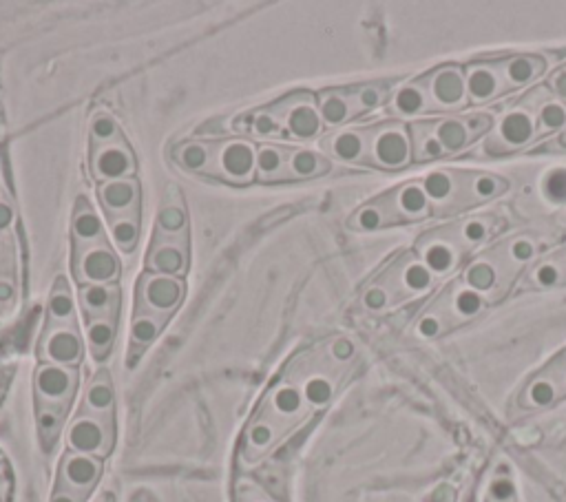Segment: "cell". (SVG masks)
Returning <instances> with one entry per match:
<instances>
[{
	"label": "cell",
	"instance_id": "cell-46",
	"mask_svg": "<svg viewBox=\"0 0 566 502\" xmlns=\"http://www.w3.org/2000/svg\"><path fill=\"white\" fill-rule=\"evenodd\" d=\"M418 332H421V337L432 339L440 332V321L436 317H425L421 323H418Z\"/></svg>",
	"mask_w": 566,
	"mask_h": 502
},
{
	"label": "cell",
	"instance_id": "cell-19",
	"mask_svg": "<svg viewBox=\"0 0 566 502\" xmlns=\"http://www.w3.org/2000/svg\"><path fill=\"white\" fill-rule=\"evenodd\" d=\"M47 319L51 326H78L76 297L65 277H58L47 301Z\"/></svg>",
	"mask_w": 566,
	"mask_h": 502
},
{
	"label": "cell",
	"instance_id": "cell-41",
	"mask_svg": "<svg viewBox=\"0 0 566 502\" xmlns=\"http://www.w3.org/2000/svg\"><path fill=\"white\" fill-rule=\"evenodd\" d=\"M540 122H542V127L549 131L560 129L566 122V109L560 107V104H547V107H544L540 113Z\"/></svg>",
	"mask_w": 566,
	"mask_h": 502
},
{
	"label": "cell",
	"instance_id": "cell-17",
	"mask_svg": "<svg viewBox=\"0 0 566 502\" xmlns=\"http://www.w3.org/2000/svg\"><path fill=\"white\" fill-rule=\"evenodd\" d=\"M80 410L104 418H115V388L107 370H100L91 376L85 396H82Z\"/></svg>",
	"mask_w": 566,
	"mask_h": 502
},
{
	"label": "cell",
	"instance_id": "cell-25",
	"mask_svg": "<svg viewBox=\"0 0 566 502\" xmlns=\"http://www.w3.org/2000/svg\"><path fill=\"white\" fill-rule=\"evenodd\" d=\"M122 138V131L118 127V122H115L113 115L109 113H96L91 118V144L93 149H100V146H107L113 142H120Z\"/></svg>",
	"mask_w": 566,
	"mask_h": 502
},
{
	"label": "cell",
	"instance_id": "cell-24",
	"mask_svg": "<svg viewBox=\"0 0 566 502\" xmlns=\"http://www.w3.org/2000/svg\"><path fill=\"white\" fill-rule=\"evenodd\" d=\"M326 149L343 162H356L363 158L365 153V140L361 133L356 131H341L337 135H332L330 140H326Z\"/></svg>",
	"mask_w": 566,
	"mask_h": 502
},
{
	"label": "cell",
	"instance_id": "cell-30",
	"mask_svg": "<svg viewBox=\"0 0 566 502\" xmlns=\"http://www.w3.org/2000/svg\"><path fill=\"white\" fill-rule=\"evenodd\" d=\"M467 85H469L471 96H474L476 100H485L496 93V76L487 69H476L469 76Z\"/></svg>",
	"mask_w": 566,
	"mask_h": 502
},
{
	"label": "cell",
	"instance_id": "cell-38",
	"mask_svg": "<svg viewBox=\"0 0 566 502\" xmlns=\"http://www.w3.org/2000/svg\"><path fill=\"white\" fill-rule=\"evenodd\" d=\"M467 281H469L471 288L489 290L491 286H494L496 273H494V268H491L489 264H476V266H471L469 275H467Z\"/></svg>",
	"mask_w": 566,
	"mask_h": 502
},
{
	"label": "cell",
	"instance_id": "cell-43",
	"mask_svg": "<svg viewBox=\"0 0 566 502\" xmlns=\"http://www.w3.org/2000/svg\"><path fill=\"white\" fill-rule=\"evenodd\" d=\"M359 102L363 111H370L381 104V89L379 87H359Z\"/></svg>",
	"mask_w": 566,
	"mask_h": 502
},
{
	"label": "cell",
	"instance_id": "cell-7",
	"mask_svg": "<svg viewBox=\"0 0 566 502\" xmlns=\"http://www.w3.org/2000/svg\"><path fill=\"white\" fill-rule=\"evenodd\" d=\"M69 452L104 460L115 447V418L78 412L67 430Z\"/></svg>",
	"mask_w": 566,
	"mask_h": 502
},
{
	"label": "cell",
	"instance_id": "cell-13",
	"mask_svg": "<svg viewBox=\"0 0 566 502\" xmlns=\"http://www.w3.org/2000/svg\"><path fill=\"white\" fill-rule=\"evenodd\" d=\"M98 200L109 219L124 215H140V184L131 180L104 182L98 186Z\"/></svg>",
	"mask_w": 566,
	"mask_h": 502
},
{
	"label": "cell",
	"instance_id": "cell-52",
	"mask_svg": "<svg viewBox=\"0 0 566 502\" xmlns=\"http://www.w3.org/2000/svg\"><path fill=\"white\" fill-rule=\"evenodd\" d=\"M425 155L427 158H438V155H443V144L438 142V138L425 142Z\"/></svg>",
	"mask_w": 566,
	"mask_h": 502
},
{
	"label": "cell",
	"instance_id": "cell-26",
	"mask_svg": "<svg viewBox=\"0 0 566 502\" xmlns=\"http://www.w3.org/2000/svg\"><path fill=\"white\" fill-rule=\"evenodd\" d=\"M485 502H518V489L516 483L511 480L509 465H498L496 476L487 487Z\"/></svg>",
	"mask_w": 566,
	"mask_h": 502
},
{
	"label": "cell",
	"instance_id": "cell-9",
	"mask_svg": "<svg viewBox=\"0 0 566 502\" xmlns=\"http://www.w3.org/2000/svg\"><path fill=\"white\" fill-rule=\"evenodd\" d=\"M85 343L87 341L78 326H51V323H47L38 343L40 363L80 368L82 359H85Z\"/></svg>",
	"mask_w": 566,
	"mask_h": 502
},
{
	"label": "cell",
	"instance_id": "cell-40",
	"mask_svg": "<svg viewBox=\"0 0 566 502\" xmlns=\"http://www.w3.org/2000/svg\"><path fill=\"white\" fill-rule=\"evenodd\" d=\"M405 286L410 290H425L429 284H432V275H429V270L425 266H410L405 270Z\"/></svg>",
	"mask_w": 566,
	"mask_h": 502
},
{
	"label": "cell",
	"instance_id": "cell-21",
	"mask_svg": "<svg viewBox=\"0 0 566 502\" xmlns=\"http://www.w3.org/2000/svg\"><path fill=\"white\" fill-rule=\"evenodd\" d=\"M374 158L383 166H401L410 158V142L401 131H383L374 140Z\"/></svg>",
	"mask_w": 566,
	"mask_h": 502
},
{
	"label": "cell",
	"instance_id": "cell-14",
	"mask_svg": "<svg viewBox=\"0 0 566 502\" xmlns=\"http://www.w3.org/2000/svg\"><path fill=\"white\" fill-rule=\"evenodd\" d=\"M122 306V292L118 284L80 286V310L87 321L109 319L118 321Z\"/></svg>",
	"mask_w": 566,
	"mask_h": 502
},
{
	"label": "cell",
	"instance_id": "cell-2",
	"mask_svg": "<svg viewBox=\"0 0 566 502\" xmlns=\"http://www.w3.org/2000/svg\"><path fill=\"white\" fill-rule=\"evenodd\" d=\"M171 155L180 169L217 182L246 186L257 180V146L246 138L186 140Z\"/></svg>",
	"mask_w": 566,
	"mask_h": 502
},
{
	"label": "cell",
	"instance_id": "cell-44",
	"mask_svg": "<svg viewBox=\"0 0 566 502\" xmlns=\"http://www.w3.org/2000/svg\"><path fill=\"white\" fill-rule=\"evenodd\" d=\"M474 191L478 197H491L502 191V182L494 180V177H478L474 184Z\"/></svg>",
	"mask_w": 566,
	"mask_h": 502
},
{
	"label": "cell",
	"instance_id": "cell-32",
	"mask_svg": "<svg viewBox=\"0 0 566 502\" xmlns=\"http://www.w3.org/2000/svg\"><path fill=\"white\" fill-rule=\"evenodd\" d=\"M452 261H454V255L447 246L434 244L427 248V253H425L427 270H434V273H445V270H449V266H452Z\"/></svg>",
	"mask_w": 566,
	"mask_h": 502
},
{
	"label": "cell",
	"instance_id": "cell-23",
	"mask_svg": "<svg viewBox=\"0 0 566 502\" xmlns=\"http://www.w3.org/2000/svg\"><path fill=\"white\" fill-rule=\"evenodd\" d=\"M111 224V237H113V244L115 248L120 250V253L129 255L135 250L140 242V235H142V226H140V215H124V217H113L109 219Z\"/></svg>",
	"mask_w": 566,
	"mask_h": 502
},
{
	"label": "cell",
	"instance_id": "cell-33",
	"mask_svg": "<svg viewBox=\"0 0 566 502\" xmlns=\"http://www.w3.org/2000/svg\"><path fill=\"white\" fill-rule=\"evenodd\" d=\"M423 104H425V98H423V93L418 91L416 87H405L398 91V96H396V109L401 111V113H407V115H414L423 109Z\"/></svg>",
	"mask_w": 566,
	"mask_h": 502
},
{
	"label": "cell",
	"instance_id": "cell-8",
	"mask_svg": "<svg viewBox=\"0 0 566 502\" xmlns=\"http://www.w3.org/2000/svg\"><path fill=\"white\" fill-rule=\"evenodd\" d=\"M184 292L186 286L182 277L144 273L135 290V312L171 319L173 312L180 308Z\"/></svg>",
	"mask_w": 566,
	"mask_h": 502
},
{
	"label": "cell",
	"instance_id": "cell-49",
	"mask_svg": "<svg viewBox=\"0 0 566 502\" xmlns=\"http://www.w3.org/2000/svg\"><path fill=\"white\" fill-rule=\"evenodd\" d=\"M511 255L516 257L518 261H527V259H531V257H533V246H531V242H524V239H520V242L513 244V248H511Z\"/></svg>",
	"mask_w": 566,
	"mask_h": 502
},
{
	"label": "cell",
	"instance_id": "cell-29",
	"mask_svg": "<svg viewBox=\"0 0 566 502\" xmlns=\"http://www.w3.org/2000/svg\"><path fill=\"white\" fill-rule=\"evenodd\" d=\"M438 142L443 144V149L447 151H458L463 149L467 142V129L463 122L458 120H447L438 127Z\"/></svg>",
	"mask_w": 566,
	"mask_h": 502
},
{
	"label": "cell",
	"instance_id": "cell-50",
	"mask_svg": "<svg viewBox=\"0 0 566 502\" xmlns=\"http://www.w3.org/2000/svg\"><path fill=\"white\" fill-rule=\"evenodd\" d=\"M12 222H14L12 208H9L5 202H0V233L12 226Z\"/></svg>",
	"mask_w": 566,
	"mask_h": 502
},
{
	"label": "cell",
	"instance_id": "cell-48",
	"mask_svg": "<svg viewBox=\"0 0 566 502\" xmlns=\"http://www.w3.org/2000/svg\"><path fill=\"white\" fill-rule=\"evenodd\" d=\"M463 233H465V239H469V242H480V239L487 235V228H485V224H480V222H469Z\"/></svg>",
	"mask_w": 566,
	"mask_h": 502
},
{
	"label": "cell",
	"instance_id": "cell-18",
	"mask_svg": "<svg viewBox=\"0 0 566 502\" xmlns=\"http://www.w3.org/2000/svg\"><path fill=\"white\" fill-rule=\"evenodd\" d=\"M230 131L253 135V138H261V140L286 138V133H283L281 124L277 122L275 115H272L266 107L248 111L244 115H237V118H233V122H230Z\"/></svg>",
	"mask_w": 566,
	"mask_h": 502
},
{
	"label": "cell",
	"instance_id": "cell-22",
	"mask_svg": "<svg viewBox=\"0 0 566 502\" xmlns=\"http://www.w3.org/2000/svg\"><path fill=\"white\" fill-rule=\"evenodd\" d=\"M157 233L164 237H186L188 233V215L184 204L177 202H166L160 206V213H157Z\"/></svg>",
	"mask_w": 566,
	"mask_h": 502
},
{
	"label": "cell",
	"instance_id": "cell-42",
	"mask_svg": "<svg viewBox=\"0 0 566 502\" xmlns=\"http://www.w3.org/2000/svg\"><path fill=\"white\" fill-rule=\"evenodd\" d=\"M480 306H482L480 295H476V292H471V290L460 292L458 299H456V308H458L460 315H465V317L476 315V312L480 310Z\"/></svg>",
	"mask_w": 566,
	"mask_h": 502
},
{
	"label": "cell",
	"instance_id": "cell-56",
	"mask_svg": "<svg viewBox=\"0 0 566 502\" xmlns=\"http://www.w3.org/2000/svg\"><path fill=\"white\" fill-rule=\"evenodd\" d=\"M91 502H115V498L111 494H100L98 498H93Z\"/></svg>",
	"mask_w": 566,
	"mask_h": 502
},
{
	"label": "cell",
	"instance_id": "cell-35",
	"mask_svg": "<svg viewBox=\"0 0 566 502\" xmlns=\"http://www.w3.org/2000/svg\"><path fill=\"white\" fill-rule=\"evenodd\" d=\"M544 193H547L549 200L555 204L566 202V169L553 171L547 177V182H544Z\"/></svg>",
	"mask_w": 566,
	"mask_h": 502
},
{
	"label": "cell",
	"instance_id": "cell-28",
	"mask_svg": "<svg viewBox=\"0 0 566 502\" xmlns=\"http://www.w3.org/2000/svg\"><path fill=\"white\" fill-rule=\"evenodd\" d=\"M434 93H436V98L445 104H454V102L463 100L465 85H463V78H460V73L456 69H445L434 82Z\"/></svg>",
	"mask_w": 566,
	"mask_h": 502
},
{
	"label": "cell",
	"instance_id": "cell-51",
	"mask_svg": "<svg viewBox=\"0 0 566 502\" xmlns=\"http://www.w3.org/2000/svg\"><path fill=\"white\" fill-rule=\"evenodd\" d=\"M14 299V286L9 284V281H0V306H5V303H9Z\"/></svg>",
	"mask_w": 566,
	"mask_h": 502
},
{
	"label": "cell",
	"instance_id": "cell-55",
	"mask_svg": "<svg viewBox=\"0 0 566 502\" xmlns=\"http://www.w3.org/2000/svg\"><path fill=\"white\" fill-rule=\"evenodd\" d=\"M0 502H9V480L0 474Z\"/></svg>",
	"mask_w": 566,
	"mask_h": 502
},
{
	"label": "cell",
	"instance_id": "cell-10",
	"mask_svg": "<svg viewBox=\"0 0 566 502\" xmlns=\"http://www.w3.org/2000/svg\"><path fill=\"white\" fill-rule=\"evenodd\" d=\"M120 273V259L111 244L73 250V275L80 286L115 284Z\"/></svg>",
	"mask_w": 566,
	"mask_h": 502
},
{
	"label": "cell",
	"instance_id": "cell-15",
	"mask_svg": "<svg viewBox=\"0 0 566 502\" xmlns=\"http://www.w3.org/2000/svg\"><path fill=\"white\" fill-rule=\"evenodd\" d=\"M169 319L146 315V312H133L131 330H129V350H127V368L133 370L140 363L144 352L160 337Z\"/></svg>",
	"mask_w": 566,
	"mask_h": 502
},
{
	"label": "cell",
	"instance_id": "cell-11",
	"mask_svg": "<svg viewBox=\"0 0 566 502\" xmlns=\"http://www.w3.org/2000/svg\"><path fill=\"white\" fill-rule=\"evenodd\" d=\"M89 164L93 177L100 180V184L115 180H131L135 175V169H138L135 155L124 140L100 146V149H93Z\"/></svg>",
	"mask_w": 566,
	"mask_h": 502
},
{
	"label": "cell",
	"instance_id": "cell-3",
	"mask_svg": "<svg viewBox=\"0 0 566 502\" xmlns=\"http://www.w3.org/2000/svg\"><path fill=\"white\" fill-rule=\"evenodd\" d=\"M80 385L78 368L40 363L34 374V405L38 441L45 454L56 449L62 430H65L71 405L76 401Z\"/></svg>",
	"mask_w": 566,
	"mask_h": 502
},
{
	"label": "cell",
	"instance_id": "cell-53",
	"mask_svg": "<svg viewBox=\"0 0 566 502\" xmlns=\"http://www.w3.org/2000/svg\"><path fill=\"white\" fill-rule=\"evenodd\" d=\"M469 127L474 129V131H487L489 129V120L485 118V115H480V118H471Z\"/></svg>",
	"mask_w": 566,
	"mask_h": 502
},
{
	"label": "cell",
	"instance_id": "cell-36",
	"mask_svg": "<svg viewBox=\"0 0 566 502\" xmlns=\"http://www.w3.org/2000/svg\"><path fill=\"white\" fill-rule=\"evenodd\" d=\"M425 206H427V195H425L423 188H418V186H407V188H403V193H401V208H403L405 213L416 215V213H421Z\"/></svg>",
	"mask_w": 566,
	"mask_h": 502
},
{
	"label": "cell",
	"instance_id": "cell-4",
	"mask_svg": "<svg viewBox=\"0 0 566 502\" xmlns=\"http://www.w3.org/2000/svg\"><path fill=\"white\" fill-rule=\"evenodd\" d=\"M328 169V160L310 149L275 142L257 146V180L264 184L310 180V177L323 175Z\"/></svg>",
	"mask_w": 566,
	"mask_h": 502
},
{
	"label": "cell",
	"instance_id": "cell-47",
	"mask_svg": "<svg viewBox=\"0 0 566 502\" xmlns=\"http://www.w3.org/2000/svg\"><path fill=\"white\" fill-rule=\"evenodd\" d=\"M536 277H538V281H540V284H542V286H553V284H555V281H558V279H560V273H558V268H555V266H549V264H547V266H542V268L538 270Z\"/></svg>",
	"mask_w": 566,
	"mask_h": 502
},
{
	"label": "cell",
	"instance_id": "cell-1",
	"mask_svg": "<svg viewBox=\"0 0 566 502\" xmlns=\"http://www.w3.org/2000/svg\"><path fill=\"white\" fill-rule=\"evenodd\" d=\"M352 359L354 345L343 337L292 357L250 416L239 445L241 465L250 469L264 463L312 414L323 410Z\"/></svg>",
	"mask_w": 566,
	"mask_h": 502
},
{
	"label": "cell",
	"instance_id": "cell-39",
	"mask_svg": "<svg viewBox=\"0 0 566 502\" xmlns=\"http://www.w3.org/2000/svg\"><path fill=\"white\" fill-rule=\"evenodd\" d=\"M383 224V215L376 206H365L361 208L356 217L352 219V226L361 228V230H374Z\"/></svg>",
	"mask_w": 566,
	"mask_h": 502
},
{
	"label": "cell",
	"instance_id": "cell-6",
	"mask_svg": "<svg viewBox=\"0 0 566 502\" xmlns=\"http://www.w3.org/2000/svg\"><path fill=\"white\" fill-rule=\"evenodd\" d=\"M266 109L275 115L286 138L312 140L323 129L319 104L308 91L290 93V96L268 104Z\"/></svg>",
	"mask_w": 566,
	"mask_h": 502
},
{
	"label": "cell",
	"instance_id": "cell-12",
	"mask_svg": "<svg viewBox=\"0 0 566 502\" xmlns=\"http://www.w3.org/2000/svg\"><path fill=\"white\" fill-rule=\"evenodd\" d=\"M188 270V239L155 235L146 253V273L182 277Z\"/></svg>",
	"mask_w": 566,
	"mask_h": 502
},
{
	"label": "cell",
	"instance_id": "cell-34",
	"mask_svg": "<svg viewBox=\"0 0 566 502\" xmlns=\"http://www.w3.org/2000/svg\"><path fill=\"white\" fill-rule=\"evenodd\" d=\"M538 71H540V65L536 60H529V58L513 60L509 65V80L513 82V85H524V82H529Z\"/></svg>",
	"mask_w": 566,
	"mask_h": 502
},
{
	"label": "cell",
	"instance_id": "cell-20",
	"mask_svg": "<svg viewBox=\"0 0 566 502\" xmlns=\"http://www.w3.org/2000/svg\"><path fill=\"white\" fill-rule=\"evenodd\" d=\"M115 337H118V321H109V319L87 321L85 341L93 361L104 363L111 357Z\"/></svg>",
	"mask_w": 566,
	"mask_h": 502
},
{
	"label": "cell",
	"instance_id": "cell-5",
	"mask_svg": "<svg viewBox=\"0 0 566 502\" xmlns=\"http://www.w3.org/2000/svg\"><path fill=\"white\" fill-rule=\"evenodd\" d=\"M104 465L100 458L69 452L60 458L54 491L49 502H91L93 491L102 480Z\"/></svg>",
	"mask_w": 566,
	"mask_h": 502
},
{
	"label": "cell",
	"instance_id": "cell-45",
	"mask_svg": "<svg viewBox=\"0 0 566 502\" xmlns=\"http://www.w3.org/2000/svg\"><path fill=\"white\" fill-rule=\"evenodd\" d=\"M365 308H370V310H383L387 306V295L381 290V288H372L365 292Z\"/></svg>",
	"mask_w": 566,
	"mask_h": 502
},
{
	"label": "cell",
	"instance_id": "cell-31",
	"mask_svg": "<svg viewBox=\"0 0 566 502\" xmlns=\"http://www.w3.org/2000/svg\"><path fill=\"white\" fill-rule=\"evenodd\" d=\"M235 502H277L259 483L250 478H239L235 485Z\"/></svg>",
	"mask_w": 566,
	"mask_h": 502
},
{
	"label": "cell",
	"instance_id": "cell-37",
	"mask_svg": "<svg viewBox=\"0 0 566 502\" xmlns=\"http://www.w3.org/2000/svg\"><path fill=\"white\" fill-rule=\"evenodd\" d=\"M452 193V180L445 173H432L425 180V195L432 197V200H445V197Z\"/></svg>",
	"mask_w": 566,
	"mask_h": 502
},
{
	"label": "cell",
	"instance_id": "cell-16",
	"mask_svg": "<svg viewBox=\"0 0 566 502\" xmlns=\"http://www.w3.org/2000/svg\"><path fill=\"white\" fill-rule=\"evenodd\" d=\"M71 237H73V250L109 244L96 208L89 204L87 197H80L76 202V211H73V219H71Z\"/></svg>",
	"mask_w": 566,
	"mask_h": 502
},
{
	"label": "cell",
	"instance_id": "cell-54",
	"mask_svg": "<svg viewBox=\"0 0 566 502\" xmlns=\"http://www.w3.org/2000/svg\"><path fill=\"white\" fill-rule=\"evenodd\" d=\"M553 87H555V91H558V93H560V96H562V98H566V71H562V73H560V76L553 80Z\"/></svg>",
	"mask_w": 566,
	"mask_h": 502
},
{
	"label": "cell",
	"instance_id": "cell-27",
	"mask_svg": "<svg viewBox=\"0 0 566 502\" xmlns=\"http://www.w3.org/2000/svg\"><path fill=\"white\" fill-rule=\"evenodd\" d=\"M500 135L505 138L509 144L520 146L527 140H531L533 135V122L527 113H511L502 120L500 127Z\"/></svg>",
	"mask_w": 566,
	"mask_h": 502
}]
</instances>
